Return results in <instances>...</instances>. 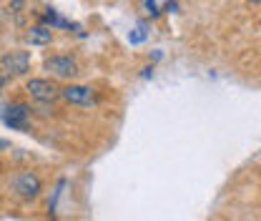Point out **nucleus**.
<instances>
[{"instance_id": "f8f14e48", "label": "nucleus", "mask_w": 261, "mask_h": 221, "mask_svg": "<svg viewBox=\"0 0 261 221\" xmlns=\"http://www.w3.org/2000/svg\"><path fill=\"white\" fill-rule=\"evenodd\" d=\"M3 83H5V78H3V76H0V86H3Z\"/></svg>"}, {"instance_id": "0eeeda50", "label": "nucleus", "mask_w": 261, "mask_h": 221, "mask_svg": "<svg viewBox=\"0 0 261 221\" xmlns=\"http://www.w3.org/2000/svg\"><path fill=\"white\" fill-rule=\"evenodd\" d=\"M25 40L31 45H48L53 40V33H50V28H45V26H38V28H31V31L25 33Z\"/></svg>"}, {"instance_id": "f257e3e1", "label": "nucleus", "mask_w": 261, "mask_h": 221, "mask_svg": "<svg viewBox=\"0 0 261 221\" xmlns=\"http://www.w3.org/2000/svg\"><path fill=\"white\" fill-rule=\"evenodd\" d=\"M0 65L10 76H23L31 68V53L28 51H10V53H5L0 58Z\"/></svg>"}, {"instance_id": "423d86ee", "label": "nucleus", "mask_w": 261, "mask_h": 221, "mask_svg": "<svg viewBox=\"0 0 261 221\" xmlns=\"http://www.w3.org/2000/svg\"><path fill=\"white\" fill-rule=\"evenodd\" d=\"M28 116H31V111L23 103H13V106L5 108V124L10 128H15V131H23L28 126Z\"/></svg>"}, {"instance_id": "1a4fd4ad", "label": "nucleus", "mask_w": 261, "mask_h": 221, "mask_svg": "<svg viewBox=\"0 0 261 221\" xmlns=\"http://www.w3.org/2000/svg\"><path fill=\"white\" fill-rule=\"evenodd\" d=\"M45 20H48L50 26H56V28H70V23H68V20H63V18L56 13V10H48V13H45Z\"/></svg>"}, {"instance_id": "20e7f679", "label": "nucleus", "mask_w": 261, "mask_h": 221, "mask_svg": "<svg viewBox=\"0 0 261 221\" xmlns=\"http://www.w3.org/2000/svg\"><path fill=\"white\" fill-rule=\"evenodd\" d=\"M15 191L23 196V199H35L38 193H40V179L31 174V171H25V174H20L18 179H15Z\"/></svg>"}, {"instance_id": "ddd939ff", "label": "nucleus", "mask_w": 261, "mask_h": 221, "mask_svg": "<svg viewBox=\"0 0 261 221\" xmlns=\"http://www.w3.org/2000/svg\"><path fill=\"white\" fill-rule=\"evenodd\" d=\"M251 3H261V0H251Z\"/></svg>"}, {"instance_id": "6e6552de", "label": "nucleus", "mask_w": 261, "mask_h": 221, "mask_svg": "<svg viewBox=\"0 0 261 221\" xmlns=\"http://www.w3.org/2000/svg\"><path fill=\"white\" fill-rule=\"evenodd\" d=\"M146 35H148L146 23H138V26H136V31H130L128 43H130V45H138V43H143V40H146Z\"/></svg>"}, {"instance_id": "9b49d317", "label": "nucleus", "mask_w": 261, "mask_h": 221, "mask_svg": "<svg viewBox=\"0 0 261 221\" xmlns=\"http://www.w3.org/2000/svg\"><path fill=\"white\" fill-rule=\"evenodd\" d=\"M0 149H8V143H5V141H0Z\"/></svg>"}, {"instance_id": "7ed1b4c3", "label": "nucleus", "mask_w": 261, "mask_h": 221, "mask_svg": "<svg viewBox=\"0 0 261 221\" xmlns=\"http://www.w3.org/2000/svg\"><path fill=\"white\" fill-rule=\"evenodd\" d=\"M61 95L73 106H93L96 103V91L88 86H65Z\"/></svg>"}, {"instance_id": "f03ea898", "label": "nucleus", "mask_w": 261, "mask_h": 221, "mask_svg": "<svg viewBox=\"0 0 261 221\" xmlns=\"http://www.w3.org/2000/svg\"><path fill=\"white\" fill-rule=\"evenodd\" d=\"M28 93H31L35 101H43V103H45V101H56L63 91H58L56 83H50V81H45V78H33V81H28Z\"/></svg>"}, {"instance_id": "39448f33", "label": "nucleus", "mask_w": 261, "mask_h": 221, "mask_svg": "<svg viewBox=\"0 0 261 221\" xmlns=\"http://www.w3.org/2000/svg\"><path fill=\"white\" fill-rule=\"evenodd\" d=\"M45 68L56 76V78H73L75 73H78V65L73 58H65V56H56V58H50Z\"/></svg>"}, {"instance_id": "9d476101", "label": "nucleus", "mask_w": 261, "mask_h": 221, "mask_svg": "<svg viewBox=\"0 0 261 221\" xmlns=\"http://www.w3.org/2000/svg\"><path fill=\"white\" fill-rule=\"evenodd\" d=\"M143 5H146V13H148V15H153V18L161 13V10H159V5H156V0H143Z\"/></svg>"}]
</instances>
